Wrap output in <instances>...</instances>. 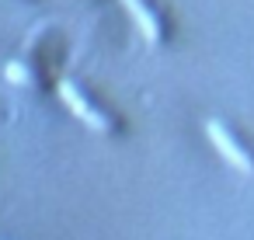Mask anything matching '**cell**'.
<instances>
[{
    "mask_svg": "<svg viewBox=\"0 0 254 240\" xmlns=\"http://www.w3.org/2000/svg\"><path fill=\"white\" fill-rule=\"evenodd\" d=\"M205 136H209L212 150H216L237 174L254 178V146H251V143H244V139H240L226 122H219V119H209V122H205Z\"/></svg>",
    "mask_w": 254,
    "mask_h": 240,
    "instance_id": "cell-1",
    "label": "cell"
},
{
    "mask_svg": "<svg viewBox=\"0 0 254 240\" xmlns=\"http://www.w3.org/2000/svg\"><path fill=\"white\" fill-rule=\"evenodd\" d=\"M60 101L87 125V129H94V132H101V136H112V132H119V119L112 115V112H105L101 105H94L73 80H60Z\"/></svg>",
    "mask_w": 254,
    "mask_h": 240,
    "instance_id": "cell-2",
    "label": "cell"
},
{
    "mask_svg": "<svg viewBox=\"0 0 254 240\" xmlns=\"http://www.w3.org/2000/svg\"><path fill=\"white\" fill-rule=\"evenodd\" d=\"M119 4L129 11V18L136 21V28L143 32L146 42H160V39H164V25H160V18L146 7V0H119Z\"/></svg>",
    "mask_w": 254,
    "mask_h": 240,
    "instance_id": "cell-3",
    "label": "cell"
},
{
    "mask_svg": "<svg viewBox=\"0 0 254 240\" xmlns=\"http://www.w3.org/2000/svg\"><path fill=\"white\" fill-rule=\"evenodd\" d=\"M4 77L11 80V84H18V87H28V84H35V73L21 63V60H11L7 66H4Z\"/></svg>",
    "mask_w": 254,
    "mask_h": 240,
    "instance_id": "cell-4",
    "label": "cell"
}]
</instances>
